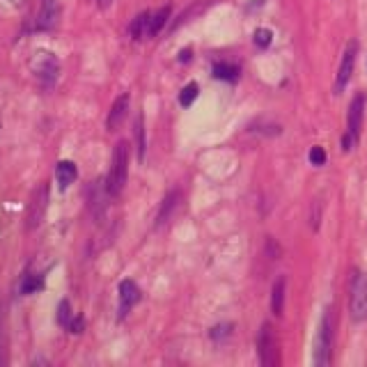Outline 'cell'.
I'll use <instances>...</instances> for the list:
<instances>
[{
  "instance_id": "obj_23",
  "label": "cell",
  "mask_w": 367,
  "mask_h": 367,
  "mask_svg": "<svg viewBox=\"0 0 367 367\" xmlns=\"http://www.w3.org/2000/svg\"><path fill=\"white\" fill-rule=\"evenodd\" d=\"M232 330H234L232 323H218V326H214V328L209 330V337H211L214 342H223L225 337L232 335Z\"/></svg>"
},
{
  "instance_id": "obj_3",
  "label": "cell",
  "mask_w": 367,
  "mask_h": 367,
  "mask_svg": "<svg viewBox=\"0 0 367 367\" xmlns=\"http://www.w3.org/2000/svg\"><path fill=\"white\" fill-rule=\"evenodd\" d=\"M30 69L35 74V81H37L39 88H44V90H51L57 83V78H60V62H57V57L48 51L35 53Z\"/></svg>"
},
{
  "instance_id": "obj_20",
  "label": "cell",
  "mask_w": 367,
  "mask_h": 367,
  "mask_svg": "<svg viewBox=\"0 0 367 367\" xmlns=\"http://www.w3.org/2000/svg\"><path fill=\"white\" fill-rule=\"evenodd\" d=\"M135 145H138V158L142 161L145 158V120H142V115H138V120H135Z\"/></svg>"
},
{
  "instance_id": "obj_7",
  "label": "cell",
  "mask_w": 367,
  "mask_h": 367,
  "mask_svg": "<svg viewBox=\"0 0 367 367\" xmlns=\"http://www.w3.org/2000/svg\"><path fill=\"white\" fill-rule=\"evenodd\" d=\"M60 0H41L37 19H35V30L37 32H51L60 23Z\"/></svg>"
},
{
  "instance_id": "obj_4",
  "label": "cell",
  "mask_w": 367,
  "mask_h": 367,
  "mask_svg": "<svg viewBox=\"0 0 367 367\" xmlns=\"http://www.w3.org/2000/svg\"><path fill=\"white\" fill-rule=\"evenodd\" d=\"M349 312L354 321H367V276L363 271H354L351 276Z\"/></svg>"
},
{
  "instance_id": "obj_21",
  "label": "cell",
  "mask_w": 367,
  "mask_h": 367,
  "mask_svg": "<svg viewBox=\"0 0 367 367\" xmlns=\"http://www.w3.org/2000/svg\"><path fill=\"white\" fill-rule=\"evenodd\" d=\"M71 319H74L71 303H69V301H60V305H57V323H60L62 328H69Z\"/></svg>"
},
{
  "instance_id": "obj_10",
  "label": "cell",
  "mask_w": 367,
  "mask_h": 367,
  "mask_svg": "<svg viewBox=\"0 0 367 367\" xmlns=\"http://www.w3.org/2000/svg\"><path fill=\"white\" fill-rule=\"evenodd\" d=\"M363 111H365V95L358 92L354 97V102L349 106V117H347V135H351V140H358L363 126Z\"/></svg>"
},
{
  "instance_id": "obj_19",
  "label": "cell",
  "mask_w": 367,
  "mask_h": 367,
  "mask_svg": "<svg viewBox=\"0 0 367 367\" xmlns=\"http://www.w3.org/2000/svg\"><path fill=\"white\" fill-rule=\"evenodd\" d=\"M198 95H200L198 83H189L182 92H179V106H182V108H191L193 104H196Z\"/></svg>"
},
{
  "instance_id": "obj_26",
  "label": "cell",
  "mask_w": 367,
  "mask_h": 367,
  "mask_svg": "<svg viewBox=\"0 0 367 367\" xmlns=\"http://www.w3.org/2000/svg\"><path fill=\"white\" fill-rule=\"evenodd\" d=\"M5 363V358H3V312H0V365Z\"/></svg>"
},
{
  "instance_id": "obj_22",
  "label": "cell",
  "mask_w": 367,
  "mask_h": 367,
  "mask_svg": "<svg viewBox=\"0 0 367 367\" xmlns=\"http://www.w3.org/2000/svg\"><path fill=\"white\" fill-rule=\"evenodd\" d=\"M253 41L257 48H269L271 41H273V32L269 30V28H257L255 35H253Z\"/></svg>"
},
{
  "instance_id": "obj_25",
  "label": "cell",
  "mask_w": 367,
  "mask_h": 367,
  "mask_svg": "<svg viewBox=\"0 0 367 367\" xmlns=\"http://www.w3.org/2000/svg\"><path fill=\"white\" fill-rule=\"evenodd\" d=\"M83 328H85V319H83L81 314H78V317H74V319H71L67 330H71V333H83Z\"/></svg>"
},
{
  "instance_id": "obj_17",
  "label": "cell",
  "mask_w": 367,
  "mask_h": 367,
  "mask_svg": "<svg viewBox=\"0 0 367 367\" xmlns=\"http://www.w3.org/2000/svg\"><path fill=\"white\" fill-rule=\"evenodd\" d=\"M285 292H287L285 278H278L276 283H273V290H271V310L276 317H280L285 310Z\"/></svg>"
},
{
  "instance_id": "obj_12",
  "label": "cell",
  "mask_w": 367,
  "mask_h": 367,
  "mask_svg": "<svg viewBox=\"0 0 367 367\" xmlns=\"http://www.w3.org/2000/svg\"><path fill=\"white\" fill-rule=\"evenodd\" d=\"M179 200H182V193L179 191H170L168 196L163 198V203L158 207V214H156V227H161L170 220V216L175 214V209L179 207Z\"/></svg>"
},
{
  "instance_id": "obj_27",
  "label": "cell",
  "mask_w": 367,
  "mask_h": 367,
  "mask_svg": "<svg viewBox=\"0 0 367 367\" xmlns=\"http://www.w3.org/2000/svg\"><path fill=\"white\" fill-rule=\"evenodd\" d=\"M191 53H193V51H191V48H184V51H182V53H179V62H184V64H186V62H189V60H191Z\"/></svg>"
},
{
  "instance_id": "obj_2",
  "label": "cell",
  "mask_w": 367,
  "mask_h": 367,
  "mask_svg": "<svg viewBox=\"0 0 367 367\" xmlns=\"http://www.w3.org/2000/svg\"><path fill=\"white\" fill-rule=\"evenodd\" d=\"M333 310L326 308L323 317L319 321V330L314 337V365L317 367H326L330 365V349H333Z\"/></svg>"
},
{
  "instance_id": "obj_9",
  "label": "cell",
  "mask_w": 367,
  "mask_h": 367,
  "mask_svg": "<svg viewBox=\"0 0 367 367\" xmlns=\"http://www.w3.org/2000/svg\"><path fill=\"white\" fill-rule=\"evenodd\" d=\"M140 301V287L133 283V280H122L120 283V319H124V317L133 310V305Z\"/></svg>"
},
{
  "instance_id": "obj_14",
  "label": "cell",
  "mask_w": 367,
  "mask_h": 367,
  "mask_svg": "<svg viewBox=\"0 0 367 367\" xmlns=\"http://www.w3.org/2000/svg\"><path fill=\"white\" fill-rule=\"evenodd\" d=\"M239 64H232V62H225V60H218L211 64V76L218 78V81H225V83H234L239 81Z\"/></svg>"
},
{
  "instance_id": "obj_1",
  "label": "cell",
  "mask_w": 367,
  "mask_h": 367,
  "mask_svg": "<svg viewBox=\"0 0 367 367\" xmlns=\"http://www.w3.org/2000/svg\"><path fill=\"white\" fill-rule=\"evenodd\" d=\"M126 177H129V142L120 140L113 149V165L106 177V189L111 193V198L120 196L126 184Z\"/></svg>"
},
{
  "instance_id": "obj_16",
  "label": "cell",
  "mask_w": 367,
  "mask_h": 367,
  "mask_svg": "<svg viewBox=\"0 0 367 367\" xmlns=\"http://www.w3.org/2000/svg\"><path fill=\"white\" fill-rule=\"evenodd\" d=\"M149 17H152V12H140L138 17L131 21V26H129V35H131L133 41H140L149 37Z\"/></svg>"
},
{
  "instance_id": "obj_6",
  "label": "cell",
  "mask_w": 367,
  "mask_h": 367,
  "mask_svg": "<svg viewBox=\"0 0 367 367\" xmlns=\"http://www.w3.org/2000/svg\"><path fill=\"white\" fill-rule=\"evenodd\" d=\"M48 198H51V191H48V184H39L37 189L32 191L30 203H28V211H26V229H37L44 220L46 209H48Z\"/></svg>"
},
{
  "instance_id": "obj_18",
  "label": "cell",
  "mask_w": 367,
  "mask_h": 367,
  "mask_svg": "<svg viewBox=\"0 0 367 367\" xmlns=\"http://www.w3.org/2000/svg\"><path fill=\"white\" fill-rule=\"evenodd\" d=\"M41 290H44V276H41V273H26L19 285V292L23 294V297H28V294H37Z\"/></svg>"
},
{
  "instance_id": "obj_24",
  "label": "cell",
  "mask_w": 367,
  "mask_h": 367,
  "mask_svg": "<svg viewBox=\"0 0 367 367\" xmlns=\"http://www.w3.org/2000/svg\"><path fill=\"white\" fill-rule=\"evenodd\" d=\"M310 163H312V165H317V168L326 163V152H323V147L314 145V147L310 149Z\"/></svg>"
},
{
  "instance_id": "obj_13",
  "label": "cell",
  "mask_w": 367,
  "mask_h": 367,
  "mask_svg": "<svg viewBox=\"0 0 367 367\" xmlns=\"http://www.w3.org/2000/svg\"><path fill=\"white\" fill-rule=\"evenodd\" d=\"M55 179H57V186H60V191H67L71 184L78 179V168L76 163L71 161H60L55 168Z\"/></svg>"
},
{
  "instance_id": "obj_8",
  "label": "cell",
  "mask_w": 367,
  "mask_h": 367,
  "mask_svg": "<svg viewBox=\"0 0 367 367\" xmlns=\"http://www.w3.org/2000/svg\"><path fill=\"white\" fill-rule=\"evenodd\" d=\"M356 55H358V41H349L347 48H344V53H342V62H340V69H337V78H335V92L337 95L347 88L349 78H351V74H354Z\"/></svg>"
},
{
  "instance_id": "obj_11",
  "label": "cell",
  "mask_w": 367,
  "mask_h": 367,
  "mask_svg": "<svg viewBox=\"0 0 367 367\" xmlns=\"http://www.w3.org/2000/svg\"><path fill=\"white\" fill-rule=\"evenodd\" d=\"M129 104H131V97H129V95H122V97L115 99V104L111 106V113H108V117H106V129H108V131H117L122 122L126 120Z\"/></svg>"
},
{
  "instance_id": "obj_15",
  "label": "cell",
  "mask_w": 367,
  "mask_h": 367,
  "mask_svg": "<svg viewBox=\"0 0 367 367\" xmlns=\"http://www.w3.org/2000/svg\"><path fill=\"white\" fill-rule=\"evenodd\" d=\"M170 17H172L170 5H165V7H161V10L152 12V17H149V37H158V35L165 30V26H168Z\"/></svg>"
},
{
  "instance_id": "obj_5",
  "label": "cell",
  "mask_w": 367,
  "mask_h": 367,
  "mask_svg": "<svg viewBox=\"0 0 367 367\" xmlns=\"http://www.w3.org/2000/svg\"><path fill=\"white\" fill-rule=\"evenodd\" d=\"M257 354L264 367H278L280 365V344L271 323H264L260 335H257Z\"/></svg>"
},
{
  "instance_id": "obj_28",
  "label": "cell",
  "mask_w": 367,
  "mask_h": 367,
  "mask_svg": "<svg viewBox=\"0 0 367 367\" xmlns=\"http://www.w3.org/2000/svg\"><path fill=\"white\" fill-rule=\"evenodd\" d=\"M97 5H99V10H108V7L113 5V0H97Z\"/></svg>"
}]
</instances>
